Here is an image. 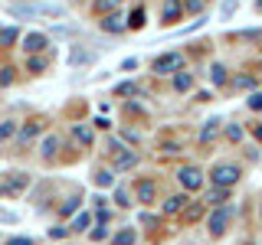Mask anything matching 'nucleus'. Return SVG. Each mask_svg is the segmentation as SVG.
Segmentation results:
<instances>
[{
    "label": "nucleus",
    "mask_w": 262,
    "mask_h": 245,
    "mask_svg": "<svg viewBox=\"0 0 262 245\" xmlns=\"http://www.w3.org/2000/svg\"><path fill=\"white\" fill-rule=\"evenodd\" d=\"M13 16H46V20H59L66 16L62 4H53V0H27V4H10L7 7Z\"/></svg>",
    "instance_id": "nucleus-1"
},
{
    "label": "nucleus",
    "mask_w": 262,
    "mask_h": 245,
    "mask_svg": "<svg viewBox=\"0 0 262 245\" xmlns=\"http://www.w3.org/2000/svg\"><path fill=\"white\" fill-rule=\"evenodd\" d=\"M243 170L236 167V163H220V167H213V183L216 186H233L236 180H239Z\"/></svg>",
    "instance_id": "nucleus-2"
},
{
    "label": "nucleus",
    "mask_w": 262,
    "mask_h": 245,
    "mask_svg": "<svg viewBox=\"0 0 262 245\" xmlns=\"http://www.w3.org/2000/svg\"><path fill=\"white\" fill-rule=\"evenodd\" d=\"M229 219H233V209H229V206L213 209V212H210V232H213V235H223L226 226H229Z\"/></svg>",
    "instance_id": "nucleus-3"
},
{
    "label": "nucleus",
    "mask_w": 262,
    "mask_h": 245,
    "mask_svg": "<svg viewBox=\"0 0 262 245\" xmlns=\"http://www.w3.org/2000/svg\"><path fill=\"white\" fill-rule=\"evenodd\" d=\"M180 65H184V56L180 53H167V56H161L158 62H154V72L158 76H170V72H177Z\"/></svg>",
    "instance_id": "nucleus-4"
},
{
    "label": "nucleus",
    "mask_w": 262,
    "mask_h": 245,
    "mask_svg": "<svg viewBox=\"0 0 262 245\" xmlns=\"http://www.w3.org/2000/svg\"><path fill=\"white\" fill-rule=\"evenodd\" d=\"M98 59V53H95V49H85V46H72V56H69V65H76V69H79V65H92Z\"/></svg>",
    "instance_id": "nucleus-5"
},
{
    "label": "nucleus",
    "mask_w": 262,
    "mask_h": 245,
    "mask_svg": "<svg viewBox=\"0 0 262 245\" xmlns=\"http://www.w3.org/2000/svg\"><path fill=\"white\" fill-rule=\"evenodd\" d=\"M177 177H180V183H184L187 190H200V183H203V174L196 167H184Z\"/></svg>",
    "instance_id": "nucleus-6"
},
{
    "label": "nucleus",
    "mask_w": 262,
    "mask_h": 245,
    "mask_svg": "<svg viewBox=\"0 0 262 245\" xmlns=\"http://www.w3.org/2000/svg\"><path fill=\"white\" fill-rule=\"evenodd\" d=\"M216 134H220V118H210L207 125H203V131H200V141H203V144H210Z\"/></svg>",
    "instance_id": "nucleus-7"
},
{
    "label": "nucleus",
    "mask_w": 262,
    "mask_h": 245,
    "mask_svg": "<svg viewBox=\"0 0 262 245\" xmlns=\"http://www.w3.org/2000/svg\"><path fill=\"white\" fill-rule=\"evenodd\" d=\"M23 46H27L30 53H39V49L46 46V36H43V33H30V36L23 39Z\"/></svg>",
    "instance_id": "nucleus-8"
},
{
    "label": "nucleus",
    "mask_w": 262,
    "mask_h": 245,
    "mask_svg": "<svg viewBox=\"0 0 262 245\" xmlns=\"http://www.w3.org/2000/svg\"><path fill=\"white\" fill-rule=\"evenodd\" d=\"M161 16H164V20H177V16H180V4H177V0H164V10H161Z\"/></svg>",
    "instance_id": "nucleus-9"
},
{
    "label": "nucleus",
    "mask_w": 262,
    "mask_h": 245,
    "mask_svg": "<svg viewBox=\"0 0 262 245\" xmlns=\"http://www.w3.org/2000/svg\"><path fill=\"white\" fill-rule=\"evenodd\" d=\"M207 200L213 203V206H223V203L229 200V193H226V186H216V190H210V196Z\"/></svg>",
    "instance_id": "nucleus-10"
},
{
    "label": "nucleus",
    "mask_w": 262,
    "mask_h": 245,
    "mask_svg": "<svg viewBox=\"0 0 262 245\" xmlns=\"http://www.w3.org/2000/svg\"><path fill=\"white\" fill-rule=\"evenodd\" d=\"M102 30H108V33H121V30H125V23H121L118 20V16H105V20H102Z\"/></svg>",
    "instance_id": "nucleus-11"
},
{
    "label": "nucleus",
    "mask_w": 262,
    "mask_h": 245,
    "mask_svg": "<svg viewBox=\"0 0 262 245\" xmlns=\"http://www.w3.org/2000/svg\"><path fill=\"white\" fill-rule=\"evenodd\" d=\"M89 226H92V216H89V212H79V216L72 219V229H76V232H85Z\"/></svg>",
    "instance_id": "nucleus-12"
},
{
    "label": "nucleus",
    "mask_w": 262,
    "mask_h": 245,
    "mask_svg": "<svg viewBox=\"0 0 262 245\" xmlns=\"http://www.w3.org/2000/svg\"><path fill=\"white\" fill-rule=\"evenodd\" d=\"M72 134H76V141H79V144H92V131H89V128L76 125V128H72Z\"/></svg>",
    "instance_id": "nucleus-13"
},
{
    "label": "nucleus",
    "mask_w": 262,
    "mask_h": 245,
    "mask_svg": "<svg viewBox=\"0 0 262 245\" xmlns=\"http://www.w3.org/2000/svg\"><path fill=\"white\" fill-rule=\"evenodd\" d=\"M138 196H141V203H151V196H154V183H138Z\"/></svg>",
    "instance_id": "nucleus-14"
},
{
    "label": "nucleus",
    "mask_w": 262,
    "mask_h": 245,
    "mask_svg": "<svg viewBox=\"0 0 262 245\" xmlns=\"http://www.w3.org/2000/svg\"><path fill=\"white\" fill-rule=\"evenodd\" d=\"M190 85H193V79L187 76V72H180V76L174 79V88H177V92H187V88H190Z\"/></svg>",
    "instance_id": "nucleus-15"
},
{
    "label": "nucleus",
    "mask_w": 262,
    "mask_h": 245,
    "mask_svg": "<svg viewBox=\"0 0 262 245\" xmlns=\"http://www.w3.org/2000/svg\"><path fill=\"white\" fill-rule=\"evenodd\" d=\"M49 33H53V36H76V27H62V23H56V27L53 30H49Z\"/></svg>",
    "instance_id": "nucleus-16"
},
{
    "label": "nucleus",
    "mask_w": 262,
    "mask_h": 245,
    "mask_svg": "<svg viewBox=\"0 0 262 245\" xmlns=\"http://www.w3.org/2000/svg\"><path fill=\"white\" fill-rule=\"evenodd\" d=\"M112 180H115L112 170H98V174H95V183L98 186H112Z\"/></svg>",
    "instance_id": "nucleus-17"
},
{
    "label": "nucleus",
    "mask_w": 262,
    "mask_h": 245,
    "mask_svg": "<svg viewBox=\"0 0 262 245\" xmlns=\"http://www.w3.org/2000/svg\"><path fill=\"white\" fill-rule=\"evenodd\" d=\"M180 206H184V196H170V200L164 203V212H177Z\"/></svg>",
    "instance_id": "nucleus-18"
},
{
    "label": "nucleus",
    "mask_w": 262,
    "mask_h": 245,
    "mask_svg": "<svg viewBox=\"0 0 262 245\" xmlns=\"http://www.w3.org/2000/svg\"><path fill=\"white\" fill-rule=\"evenodd\" d=\"M135 163H138L135 154H121V157H118V170H128V167H135Z\"/></svg>",
    "instance_id": "nucleus-19"
},
{
    "label": "nucleus",
    "mask_w": 262,
    "mask_h": 245,
    "mask_svg": "<svg viewBox=\"0 0 262 245\" xmlns=\"http://www.w3.org/2000/svg\"><path fill=\"white\" fill-rule=\"evenodd\" d=\"M210 79L216 82V85H223V82H226V72H223V65H213V69H210Z\"/></svg>",
    "instance_id": "nucleus-20"
},
{
    "label": "nucleus",
    "mask_w": 262,
    "mask_h": 245,
    "mask_svg": "<svg viewBox=\"0 0 262 245\" xmlns=\"http://www.w3.org/2000/svg\"><path fill=\"white\" fill-rule=\"evenodd\" d=\"M236 7H239V0H223L220 13H223V16H233V13H236Z\"/></svg>",
    "instance_id": "nucleus-21"
},
{
    "label": "nucleus",
    "mask_w": 262,
    "mask_h": 245,
    "mask_svg": "<svg viewBox=\"0 0 262 245\" xmlns=\"http://www.w3.org/2000/svg\"><path fill=\"white\" fill-rule=\"evenodd\" d=\"M131 242H135V232H131V229H128V232H118V235H115V245H131Z\"/></svg>",
    "instance_id": "nucleus-22"
},
{
    "label": "nucleus",
    "mask_w": 262,
    "mask_h": 245,
    "mask_svg": "<svg viewBox=\"0 0 262 245\" xmlns=\"http://www.w3.org/2000/svg\"><path fill=\"white\" fill-rule=\"evenodd\" d=\"M13 39H16V30H13V27L0 30V43H4V46H7V43H13Z\"/></svg>",
    "instance_id": "nucleus-23"
},
{
    "label": "nucleus",
    "mask_w": 262,
    "mask_h": 245,
    "mask_svg": "<svg viewBox=\"0 0 262 245\" xmlns=\"http://www.w3.org/2000/svg\"><path fill=\"white\" fill-rule=\"evenodd\" d=\"M233 85H236V88H252V85H256V79H252V76H239Z\"/></svg>",
    "instance_id": "nucleus-24"
},
{
    "label": "nucleus",
    "mask_w": 262,
    "mask_h": 245,
    "mask_svg": "<svg viewBox=\"0 0 262 245\" xmlns=\"http://www.w3.org/2000/svg\"><path fill=\"white\" fill-rule=\"evenodd\" d=\"M236 39H262V30H243L236 33Z\"/></svg>",
    "instance_id": "nucleus-25"
},
{
    "label": "nucleus",
    "mask_w": 262,
    "mask_h": 245,
    "mask_svg": "<svg viewBox=\"0 0 262 245\" xmlns=\"http://www.w3.org/2000/svg\"><path fill=\"white\" fill-rule=\"evenodd\" d=\"M135 92H138V85H131V82H125V85L115 88V95H135Z\"/></svg>",
    "instance_id": "nucleus-26"
},
{
    "label": "nucleus",
    "mask_w": 262,
    "mask_h": 245,
    "mask_svg": "<svg viewBox=\"0 0 262 245\" xmlns=\"http://www.w3.org/2000/svg\"><path fill=\"white\" fill-rule=\"evenodd\" d=\"M118 4H121V0H95V7H98V10H115Z\"/></svg>",
    "instance_id": "nucleus-27"
},
{
    "label": "nucleus",
    "mask_w": 262,
    "mask_h": 245,
    "mask_svg": "<svg viewBox=\"0 0 262 245\" xmlns=\"http://www.w3.org/2000/svg\"><path fill=\"white\" fill-rule=\"evenodd\" d=\"M144 23V13H141V7H138L135 13H131V20H128V27H141Z\"/></svg>",
    "instance_id": "nucleus-28"
},
{
    "label": "nucleus",
    "mask_w": 262,
    "mask_h": 245,
    "mask_svg": "<svg viewBox=\"0 0 262 245\" xmlns=\"http://www.w3.org/2000/svg\"><path fill=\"white\" fill-rule=\"evenodd\" d=\"M10 134H13V121H4V125H0V141H7Z\"/></svg>",
    "instance_id": "nucleus-29"
},
{
    "label": "nucleus",
    "mask_w": 262,
    "mask_h": 245,
    "mask_svg": "<svg viewBox=\"0 0 262 245\" xmlns=\"http://www.w3.org/2000/svg\"><path fill=\"white\" fill-rule=\"evenodd\" d=\"M226 137H229V141H243V131L236 128V125H229L226 128Z\"/></svg>",
    "instance_id": "nucleus-30"
},
{
    "label": "nucleus",
    "mask_w": 262,
    "mask_h": 245,
    "mask_svg": "<svg viewBox=\"0 0 262 245\" xmlns=\"http://www.w3.org/2000/svg\"><path fill=\"white\" fill-rule=\"evenodd\" d=\"M53 151H56V137H46V141H43V154L53 157Z\"/></svg>",
    "instance_id": "nucleus-31"
},
{
    "label": "nucleus",
    "mask_w": 262,
    "mask_h": 245,
    "mask_svg": "<svg viewBox=\"0 0 262 245\" xmlns=\"http://www.w3.org/2000/svg\"><path fill=\"white\" fill-rule=\"evenodd\" d=\"M27 69H30V72H43V59H33V56H30Z\"/></svg>",
    "instance_id": "nucleus-32"
},
{
    "label": "nucleus",
    "mask_w": 262,
    "mask_h": 245,
    "mask_svg": "<svg viewBox=\"0 0 262 245\" xmlns=\"http://www.w3.org/2000/svg\"><path fill=\"white\" fill-rule=\"evenodd\" d=\"M33 137H36V125H30L27 131H23V134H20V141H33Z\"/></svg>",
    "instance_id": "nucleus-33"
},
{
    "label": "nucleus",
    "mask_w": 262,
    "mask_h": 245,
    "mask_svg": "<svg viewBox=\"0 0 262 245\" xmlns=\"http://www.w3.org/2000/svg\"><path fill=\"white\" fill-rule=\"evenodd\" d=\"M115 200H118V206H131V200H128V193H125V190L115 193Z\"/></svg>",
    "instance_id": "nucleus-34"
},
{
    "label": "nucleus",
    "mask_w": 262,
    "mask_h": 245,
    "mask_svg": "<svg viewBox=\"0 0 262 245\" xmlns=\"http://www.w3.org/2000/svg\"><path fill=\"white\" fill-rule=\"evenodd\" d=\"M249 108H252V111H262V95H252V98H249Z\"/></svg>",
    "instance_id": "nucleus-35"
},
{
    "label": "nucleus",
    "mask_w": 262,
    "mask_h": 245,
    "mask_svg": "<svg viewBox=\"0 0 262 245\" xmlns=\"http://www.w3.org/2000/svg\"><path fill=\"white\" fill-rule=\"evenodd\" d=\"M0 219H4V223H16V212H10V209H0Z\"/></svg>",
    "instance_id": "nucleus-36"
},
{
    "label": "nucleus",
    "mask_w": 262,
    "mask_h": 245,
    "mask_svg": "<svg viewBox=\"0 0 262 245\" xmlns=\"http://www.w3.org/2000/svg\"><path fill=\"white\" fill-rule=\"evenodd\" d=\"M131 69H138V59H125V62H121V72H131Z\"/></svg>",
    "instance_id": "nucleus-37"
},
{
    "label": "nucleus",
    "mask_w": 262,
    "mask_h": 245,
    "mask_svg": "<svg viewBox=\"0 0 262 245\" xmlns=\"http://www.w3.org/2000/svg\"><path fill=\"white\" fill-rule=\"evenodd\" d=\"M203 7V0H190V4H187V10H200Z\"/></svg>",
    "instance_id": "nucleus-38"
},
{
    "label": "nucleus",
    "mask_w": 262,
    "mask_h": 245,
    "mask_svg": "<svg viewBox=\"0 0 262 245\" xmlns=\"http://www.w3.org/2000/svg\"><path fill=\"white\" fill-rule=\"evenodd\" d=\"M7 245H33V242H30V239H10Z\"/></svg>",
    "instance_id": "nucleus-39"
},
{
    "label": "nucleus",
    "mask_w": 262,
    "mask_h": 245,
    "mask_svg": "<svg viewBox=\"0 0 262 245\" xmlns=\"http://www.w3.org/2000/svg\"><path fill=\"white\" fill-rule=\"evenodd\" d=\"M256 137H259V141H262V128H256Z\"/></svg>",
    "instance_id": "nucleus-40"
},
{
    "label": "nucleus",
    "mask_w": 262,
    "mask_h": 245,
    "mask_svg": "<svg viewBox=\"0 0 262 245\" xmlns=\"http://www.w3.org/2000/svg\"><path fill=\"white\" fill-rule=\"evenodd\" d=\"M256 245H262V239H259V242H256Z\"/></svg>",
    "instance_id": "nucleus-41"
}]
</instances>
